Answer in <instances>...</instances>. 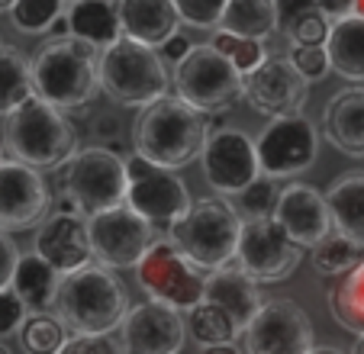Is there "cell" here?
Instances as JSON below:
<instances>
[{"label":"cell","instance_id":"cell-43","mask_svg":"<svg viewBox=\"0 0 364 354\" xmlns=\"http://www.w3.org/2000/svg\"><path fill=\"white\" fill-rule=\"evenodd\" d=\"M274 7H277V26L287 33L294 23H300L303 16L309 14H316V0H274Z\"/></svg>","mask_w":364,"mask_h":354},{"label":"cell","instance_id":"cell-18","mask_svg":"<svg viewBox=\"0 0 364 354\" xmlns=\"http://www.w3.org/2000/svg\"><path fill=\"white\" fill-rule=\"evenodd\" d=\"M187 341V319L161 303H139L119 326L123 354H181Z\"/></svg>","mask_w":364,"mask_h":354},{"label":"cell","instance_id":"cell-30","mask_svg":"<svg viewBox=\"0 0 364 354\" xmlns=\"http://www.w3.org/2000/svg\"><path fill=\"white\" fill-rule=\"evenodd\" d=\"M329 313L345 332L364 335V261L351 274H345L342 284L329 290Z\"/></svg>","mask_w":364,"mask_h":354},{"label":"cell","instance_id":"cell-4","mask_svg":"<svg viewBox=\"0 0 364 354\" xmlns=\"http://www.w3.org/2000/svg\"><path fill=\"white\" fill-rule=\"evenodd\" d=\"M4 151L10 161L36 171L68 168V161L77 155V129L65 113L33 97L4 119Z\"/></svg>","mask_w":364,"mask_h":354},{"label":"cell","instance_id":"cell-39","mask_svg":"<svg viewBox=\"0 0 364 354\" xmlns=\"http://www.w3.org/2000/svg\"><path fill=\"white\" fill-rule=\"evenodd\" d=\"M329 33H332V23L316 10V14L303 16L300 23H294L287 29V39H290V45H326Z\"/></svg>","mask_w":364,"mask_h":354},{"label":"cell","instance_id":"cell-15","mask_svg":"<svg viewBox=\"0 0 364 354\" xmlns=\"http://www.w3.org/2000/svg\"><path fill=\"white\" fill-rule=\"evenodd\" d=\"M248 354H309L313 351V322L294 300H268L252 326L242 332Z\"/></svg>","mask_w":364,"mask_h":354},{"label":"cell","instance_id":"cell-29","mask_svg":"<svg viewBox=\"0 0 364 354\" xmlns=\"http://www.w3.org/2000/svg\"><path fill=\"white\" fill-rule=\"evenodd\" d=\"M33 71L29 58L16 45H0V119L33 100Z\"/></svg>","mask_w":364,"mask_h":354},{"label":"cell","instance_id":"cell-50","mask_svg":"<svg viewBox=\"0 0 364 354\" xmlns=\"http://www.w3.org/2000/svg\"><path fill=\"white\" fill-rule=\"evenodd\" d=\"M351 354H364V335L355 341V348H351Z\"/></svg>","mask_w":364,"mask_h":354},{"label":"cell","instance_id":"cell-5","mask_svg":"<svg viewBox=\"0 0 364 354\" xmlns=\"http://www.w3.org/2000/svg\"><path fill=\"white\" fill-rule=\"evenodd\" d=\"M239 235L242 216L226 197L197 200L191 213L168 229V242L203 274H216L232 264L239 252Z\"/></svg>","mask_w":364,"mask_h":354},{"label":"cell","instance_id":"cell-49","mask_svg":"<svg viewBox=\"0 0 364 354\" xmlns=\"http://www.w3.org/2000/svg\"><path fill=\"white\" fill-rule=\"evenodd\" d=\"M14 4H16V0H0V14H10V10H14Z\"/></svg>","mask_w":364,"mask_h":354},{"label":"cell","instance_id":"cell-1","mask_svg":"<svg viewBox=\"0 0 364 354\" xmlns=\"http://www.w3.org/2000/svg\"><path fill=\"white\" fill-rule=\"evenodd\" d=\"M36 100L48 103L58 113L87 116V107L100 94V52L87 42L52 39L29 58Z\"/></svg>","mask_w":364,"mask_h":354},{"label":"cell","instance_id":"cell-23","mask_svg":"<svg viewBox=\"0 0 364 354\" xmlns=\"http://www.w3.org/2000/svg\"><path fill=\"white\" fill-rule=\"evenodd\" d=\"M123 36L142 45L161 48L181 29V14L174 0H117Z\"/></svg>","mask_w":364,"mask_h":354},{"label":"cell","instance_id":"cell-20","mask_svg":"<svg viewBox=\"0 0 364 354\" xmlns=\"http://www.w3.org/2000/svg\"><path fill=\"white\" fill-rule=\"evenodd\" d=\"M36 254L62 277L87 267L94 261L87 219L81 213H48L36 232Z\"/></svg>","mask_w":364,"mask_h":354},{"label":"cell","instance_id":"cell-19","mask_svg":"<svg viewBox=\"0 0 364 354\" xmlns=\"http://www.w3.org/2000/svg\"><path fill=\"white\" fill-rule=\"evenodd\" d=\"M274 222L287 232L294 245L309 248V252L332 235V213L326 203V193H319L316 187L303 184V181L281 187Z\"/></svg>","mask_w":364,"mask_h":354},{"label":"cell","instance_id":"cell-24","mask_svg":"<svg viewBox=\"0 0 364 354\" xmlns=\"http://www.w3.org/2000/svg\"><path fill=\"white\" fill-rule=\"evenodd\" d=\"M68 16L71 36L87 42L90 48L103 52L117 39H123V23H119L117 0H71V7L65 10Z\"/></svg>","mask_w":364,"mask_h":354},{"label":"cell","instance_id":"cell-17","mask_svg":"<svg viewBox=\"0 0 364 354\" xmlns=\"http://www.w3.org/2000/svg\"><path fill=\"white\" fill-rule=\"evenodd\" d=\"M309 94V84L300 77V71L290 65L284 55H271L262 68H255L245 75V100L255 113L268 116V119H281V116H294L303 109Z\"/></svg>","mask_w":364,"mask_h":354},{"label":"cell","instance_id":"cell-36","mask_svg":"<svg viewBox=\"0 0 364 354\" xmlns=\"http://www.w3.org/2000/svg\"><path fill=\"white\" fill-rule=\"evenodd\" d=\"M277 197H281V187H277L274 177L262 174L258 181H255L252 187H245V191L235 197V213L242 216V222L245 219H271L277 210Z\"/></svg>","mask_w":364,"mask_h":354},{"label":"cell","instance_id":"cell-45","mask_svg":"<svg viewBox=\"0 0 364 354\" xmlns=\"http://www.w3.org/2000/svg\"><path fill=\"white\" fill-rule=\"evenodd\" d=\"M355 4H358V0H316L319 14H323L329 23H338V20L355 16Z\"/></svg>","mask_w":364,"mask_h":354},{"label":"cell","instance_id":"cell-8","mask_svg":"<svg viewBox=\"0 0 364 354\" xmlns=\"http://www.w3.org/2000/svg\"><path fill=\"white\" fill-rule=\"evenodd\" d=\"M171 87L174 97L191 103L197 113L213 116L242 100L245 77L226 55H220L210 42H203V45H193L181 65H174Z\"/></svg>","mask_w":364,"mask_h":354},{"label":"cell","instance_id":"cell-2","mask_svg":"<svg viewBox=\"0 0 364 354\" xmlns=\"http://www.w3.org/2000/svg\"><path fill=\"white\" fill-rule=\"evenodd\" d=\"M206 136H210L206 116L181 97L168 94L151 107L139 109L132 123V155L145 158L155 168L178 171L203 155Z\"/></svg>","mask_w":364,"mask_h":354},{"label":"cell","instance_id":"cell-33","mask_svg":"<svg viewBox=\"0 0 364 354\" xmlns=\"http://www.w3.org/2000/svg\"><path fill=\"white\" fill-rule=\"evenodd\" d=\"M71 335L55 316H29L20 328V348L26 354H62Z\"/></svg>","mask_w":364,"mask_h":354},{"label":"cell","instance_id":"cell-40","mask_svg":"<svg viewBox=\"0 0 364 354\" xmlns=\"http://www.w3.org/2000/svg\"><path fill=\"white\" fill-rule=\"evenodd\" d=\"M29 319V309L23 306V300L16 296L14 290H4L0 293V338H7V335H20L23 322Z\"/></svg>","mask_w":364,"mask_h":354},{"label":"cell","instance_id":"cell-53","mask_svg":"<svg viewBox=\"0 0 364 354\" xmlns=\"http://www.w3.org/2000/svg\"><path fill=\"white\" fill-rule=\"evenodd\" d=\"M4 161H7V158H4V151H0V164H4Z\"/></svg>","mask_w":364,"mask_h":354},{"label":"cell","instance_id":"cell-28","mask_svg":"<svg viewBox=\"0 0 364 354\" xmlns=\"http://www.w3.org/2000/svg\"><path fill=\"white\" fill-rule=\"evenodd\" d=\"M223 33L242 36L252 42H264L277 29V7L274 0H229L220 23Z\"/></svg>","mask_w":364,"mask_h":354},{"label":"cell","instance_id":"cell-47","mask_svg":"<svg viewBox=\"0 0 364 354\" xmlns=\"http://www.w3.org/2000/svg\"><path fill=\"white\" fill-rule=\"evenodd\" d=\"M203 354H239L235 345H216V348H203Z\"/></svg>","mask_w":364,"mask_h":354},{"label":"cell","instance_id":"cell-6","mask_svg":"<svg viewBox=\"0 0 364 354\" xmlns=\"http://www.w3.org/2000/svg\"><path fill=\"white\" fill-rule=\"evenodd\" d=\"M100 87L123 107L145 109L155 100L168 97L171 75L161 62L159 48L123 36L100 52Z\"/></svg>","mask_w":364,"mask_h":354},{"label":"cell","instance_id":"cell-52","mask_svg":"<svg viewBox=\"0 0 364 354\" xmlns=\"http://www.w3.org/2000/svg\"><path fill=\"white\" fill-rule=\"evenodd\" d=\"M0 354H10V351H7V348H4V345H0Z\"/></svg>","mask_w":364,"mask_h":354},{"label":"cell","instance_id":"cell-48","mask_svg":"<svg viewBox=\"0 0 364 354\" xmlns=\"http://www.w3.org/2000/svg\"><path fill=\"white\" fill-rule=\"evenodd\" d=\"M309 354H342V351H338V348H313Z\"/></svg>","mask_w":364,"mask_h":354},{"label":"cell","instance_id":"cell-13","mask_svg":"<svg viewBox=\"0 0 364 354\" xmlns=\"http://www.w3.org/2000/svg\"><path fill=\"white\" fill-rule=\"evenodd\" d=\"M303 248L287 239V232L271 219H245L239 235L235 264L258 284H277L287 280L300 267Z\"/></svg>","mask_w":364,"mask_h":354},{"label":"cell","instance_id":"cell-9","mask_svg":"<svg viewBox=\"0 0 364 354\" xmlns=\"http://www.w3.org/2000/svg\"><path fill=\"white\" fill-rule=\"evenodd\" d=\"M136 280L151 303L191 313L206 300V274L197 271L168 239H159L139 261Z\"/></svg>","mask_w":364,"mask_h":354},{"label":"cell","instance_id":"cell-51","mask_svg":"<svg viewBox=\"0 0 364 354\" xmlns=\"http://www.w3.org/2000/svg\"><path fill=\"white\" fill-rule=\"evenodd\" d=\"M355 16H361V20H364V0H358V4H355Z\"/></svg>","mask_w":364,"mask_h":354},{"label":"cell","instance_id":"cell-3","mask_svg":"<svg viewBox=\"0 0 364 354\" xmlns=\"http://www.w3.org/2000/svg\"><path fill=\"white\" fill-rule=\"evenodd\" d=\"M129 309L132 306L123 280L110 267L87 264L62 280V290L55 300V319L62 322L68 335L97 338V335H110L113 328L123 326Z\"/></svg>","mask_w":364,"mask_h":354},{"label":"cell","instance_id":"cell-31","mask_svg":"<svg viewBox=\"0 0 364 354\" xmlns=\"http://www.w3.org/2000/svg\"><path fill=\"white\" fill-rule=\"evenodd\" d=\"M187 335H191L200 348H216V345H235V338H239L242 332L220 306L203 300L197 309L187 313Z\"/></svg>","mask_w":364,"mask_h":354},{"label":"cell","instance_id":"cell-38","mask_svg":"<svg viewBox=\"0 0 364 354\" xmlns=\"http://www.w3.org/2000/svg\"><path fill=\"white\" fill-rule=\"evenodd\" d=\"M287 58H290V65L300 71V77L306 84L323 81V77L332 71V62H329L326 45H290Z\"/></svg>","mask_w":364,"mask_h":354},{"label":"cell","instance_id":"cell-32","mask_svg":"<svg viewBox=\"0 0 364 354\" xmlns=\"http://www.w3.org/2000/svg\"><path fill=\"white\" fill-rule=\"evenodd\" d=\"M361 252L364 248H358L351 239H345V235H338V232H332L326 242H319L316 248H313V267H316L323 277H338V274H351L358 264H361Z\"/></svg>","mask_w":364,"mask_h":354},{"label":"cell","instance_id":"cell-37","mask_svg":"<svg viewBox=\"0 0 364 354\" xmlns=\"http://www.w3.org/2000/svg\"><path fill=\"white\" fill-rule=\"evenodd\" d=\"M181 14V23L193 29H220L223 14H226L229 0H174Z\"/></svg>","mask_w":364,"mask_h":354},{"label":"cell","instance_id":"cell-14","mask_svg":"<svg viewBox=\"0 0 364 354\" xmlns=\"http://www.w3.org/2000/svg\"><path fill=\"white\" fill-rule=\"evenodd\" d=\"M255 145H258L262 174L281 181V177L303 174L306 168H313V164H316L319 132H316V126H313V119H309V116L294 113V116L271 119Z\"/></svg>","mask_w":364,"mask_h":354},{"label":"cell","instance_id":"cell-10","mask_svg":"<svg viewBox=\"0 0 364 354\" xmlns=\"http://www.w3.org/2000/svg\"><path fill=\"white\" fill-rule=\"evenodd\" d=\"M87 232L94 261L100 267H110V271H129V267L136 271L139 261L161 239L159 229L129 206H117V210L90 216Z\"/></svg>","mask_w":364,"mask_h":354},{"label":"cell","instance_id":"cell-44","mask_svg":"<svg viewBox=\"0 0 364 354\" xmlns=\"http://www.w3.org/2000/svg\"><path fill=\"white\" fill-rule=\"evenodd\" d=\"M20 258H23V254H20V248H16V242L10 239L7 232H0V293L10 290Z\"/></svg>","mask_w":364,"mask_h":354},{"label":"cell","instance_id":"cell-16","mask_svg":"<svg viewBox=\"0 0 364 354\" xmlns=\"http://www.w3.org/2000/svg\"><path fill=\"white\" fill-rule=\"evenodd\" d=\"M48 187L42 171L20 161L0 164V232H26L48 216Z\"/></svg>","mask_w":364,"mask_h":354},{"label":"cell","instance_id":"cell-46","mask_svg":"<svg viewBox=\"0 0 364 354\" xmlns=\"http://www.w3.org/2000/svg\"><path fill=\"white\" fill-rule=\"evenodd\" d=\"M191 42H187V36H174V39H168L165 45L159 48V55H161V62H174V65H181L187 58V55H191Z\"/></svg>","mask_w":364,"mask_h":354},{"label":"cell","instance_id":"cell-42","mask_svg":"<svg viewBox=\"0 0 364 354\" xmlns=\"http://www.w3.org/2000/svg\"><path fill=\"white\" fill-rule=\"evenodd\" d=\"M62 354H123V348H119L113 338H107V335H97V338L71 335L68 345L62 348Z\"/></svg>","mask_w":364,"mask_h":354},{"label":"cell","instance_id":"cell-11","mask_svg":"<svg viewBox=\"0 0 364 354\" xmlns=\"http://www.w3.org/2000/svg\"><path fill=\"white\" fill-rule=\"evenodd\" d=\"M200 171H203L206 187L216 197H239L245 187H252L262 177L258 145L245 129L216 126L206 136L203 155H200Z\"/></svg>","mask_w":364,"mask_h":354},{"label":"cell","instance_id":"cell-12","mask_svg":"<svg viewBox=\"0 0 364 354\" xmlns=\"http://www.w3.org/2000/svg\"><path fill=\"white\" fill-rule=\"evenodd\" d=\"M126 171H129V197H126V206L136 210L142 219H149L155 229L159 225L171 229V225H178L191 213L193 200L187 193V184L174 171L155 168V164H149L139 155L126 158Z\"/></svg>","mask_w":364,"mask_h":354},{"label":"cell","instance_id":"cell-25","mask_svg":"<svg viewBox=\"0 0 364 354\" xmlns=\"http://www.w3.org/2000/svg\"><path fill=\"white\" fill-rule=\"evenodd\" d=\"M332 229L364 248V171H345L326 187Z\"/></svg>","mask_w":364,"mask_h":354},{"label":"cell","instance_id":"cell-34","mask_svg":"<svg viewBox=\"0 0 364 354\" xmlns=\"http://www.w3.org/2000/svg\"><path fill=\"white\" fill-rule=\"evenodd\" d=\"M65 0H16L10 10V20L23 36H42L52 33L58 20L65 16Z\"/></svg>","mask_w":364,"mask_h":354},{"label":"cell","instance_id":"cell-41","mask_svg":"<svg viewBox=\"0 0 364 354\" xmlns=\"http://www.w3.org/2000/svg\"><path fill=\"white\" fill-rule=\"evenodd\" d=\"M90 136H97L103 142V149H110V145H119L126 142V129H123V119L117 113H100L90 119Z\"/></svg>","mask_w":364,"mask_h":354},{"label":"cell","instance_id":"cell-27","mask_svg":"<svg viewBox=\"0 0 364 354\" xmlns=\"http://www.w3.org/2000/svg\"><path fill=\"white\" fill-rule=\"evenodd\" d=\"M326 52H329V62L336 75H342L345 81L364 84V20L361 16H348V20L332 23Z\"/></svg>","mask_w":364,"mask_h":354},{"label":"cell","instance_id":"cell-7","mask_svg":"<svg viewBox=\"0 0 364 354\" xmlns=\"http://www.w3.org/2000/svg\"><path fill=\"white\" fill-rule=\"evenodd\" d=\"M75 203L81 216H97V213L126 206L129 197V171H126V158L117 151L94 145V149H81L68 161L62 177V193Z\"/></svg>","mask_w":364,"mask_h":354},{"label":"cell","instance_id":"cell-35","mask_svg":"<svg viewBox=\"0 0 364 354\" xmlns=\"http://www.w3.org/2000/svg\"><path fill=\"white\" fill-rule=\"evenodd\" d=\"M210 45H213L220 55H226L229 62H232L235 68L242 71V77H245V75H252L255 68H262V65L271 58V55H268V48H264V42L242 39V36L223 33V29H216V33H213V39H210Z\"/></svg>","mask_w":364,"mask_h":354},{"label":"cell","instance_id":"cell-21","mask_svg":"<svg viewBox=\"0 0 364 354\" xmlns=\"http://www.w3.org/2000/svg\"><path fill=\"white\" fill-rule=\"evenodd\" d=\"M323 136L342 155L364 158V87L351 84L326 100L323 109Z\"/></svg>","mask_w":364,"mask_h":354},{"label":"cell","instance_id":"cell-26","mask_svg":"<svg viewBox=\"0 0 364 354\" xmlns=\"http://www.w3.org/2000/svg\"><path fill=\"white\" fill-rule=\"evenodd\" d=\"M62 280H65L62 274L52 271V267L33 252V254H23L20 258L10 290L23 300V306L29 309V316H48V313H55V300H58V290H62Z\"/></svg>","mask_w":364,"mask_h":354},{"label":"cell","instance_id":"cell-22","mask_svg":"<svg viewBox=\"0 0 364 354\" xmlns=\"http://www.w3.org/2000/svg\"><path fill=\"white\" fill-rule=\"evenodd\" d=\"M206 303L220 306L239 326V332H245L252 326V319L258 316V309L264 306L258 280L248 277L239 264H229L216 274H206Z\"/></svg>","mask_w":364,"mask_h":354}]
</instances>
